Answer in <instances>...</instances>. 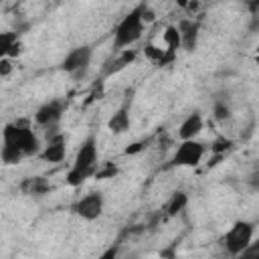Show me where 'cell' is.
<instances>
[{
  "label": "cell",
  "mask_w": 259,
  "mask_h": 259,
  "mask_svg": "<svg viewBox=\"0 0 259 259\" xmlns=\"http://www.w3.org/2000/svg\"><path fill=\"white\" fill-rule=\"evenodd\" d=\"M186 204H188V194H186L184 190H176V192L170 196L168 204H166V214H168V217H176L178 212H182V210L186 208Z\"/></svg>",
  "instance_id": "17"
},
{
  "label": "cell",
  "mask_w": 259,
  "mask_h": 259,
  "mask_svg": "<svg viewBox=\"0 0 259 259\" xmlns=\"http://www.w3.org/2000/svg\"><path fill=\"white\" fill-rule=\"evenodd\" d=\"M233 259H259V241H251V245L243 249L239 255H235Z\"/></svg>",
  "instance_id": "22"
},
{
  "label": "cell",
  "mask_w": 259,
  "mask_h": 259,
  "mask_svg": "<svg viewBox=\"0 0 259 259\" xmlns=\"http://www.w3.org/2000/svg\"><path fill=\"white\" fill-rule=\"evenodd\" d=\"M162 40H164V49H166V51L178 55V51H180V32H178L176 24H168V26L164 28Z\"/></svg>",
  "instance_id": "16"
},
{
  "label": "cell",
  "mask_w": 259,
  "mask_h": 259,
  "mask_svg": "<svg viewBox=\"0 0 259 259\" xmlns=\"http://www.w3.org/2000/svg\"><path fill=\"white\" fill-rule=\"evenodd\" d=\"M144 55H146L148 61H152L158 67H166V65H170V63L176 61V55L174 53H170V51H166V49H162L158 45H152V42H148L144 47Z\"/></svg>",
  "instance_id": "15"
},
{
  "label": "cell",
  "mask_w": 259,
  "mask_h": 259,
  "mask_svg": "<svg viewBox=\"0 0 259 259\" xmlns=\"http://www.w3.org/2000/svg\"><path fill=\"white\" fill-rule=\"evenodd\" d=\"M144 4V2H142ZM142 4L134 6L115 26L113 30V49L123 51L132 45H136L144 34V22H142Z\"/></svg>",
  "instance_id": "3"
},
{
  "label": "cell",
  "mask_w": 259,
  "mask_h": 259,
  "mask_svg": "<svg viewBox=\"0 0 259 259\" xmlns=\"http://www.w3.org/2000/svg\"><path fill=\"white\" fill-rule=\"evenodd\" d=\"M130 125H132V117H130V105L127 103H123L109 119H107V130L111 132V134H125L127 130H130Z\"/></svg>",
  "instance_id": "14"
},
{
  "label": "cell",
  "mask_w": 259,
  "mask_h": 259,
  "mask_svg": "<svg viewBox=\"0 0 259 259\" xmlns=\"http://www.w3.org/2000/svg\"><path fill=\"white\" fill-rule=\"evenodd\" d=\"M140 150H142V144L136 142V144H132L130 148H125V154H136V152H140Z\"/></svg>",
  "instance_id": "27"
},
{
  "label": "cell",
  "mask_w": 259,
  "mask_h": 259,
  "mask_svg": "<svg viewBox=\"0 0 259 259\" xmlns=\"http://www.w3.org/2000/svg\"><path fill=\"white\" fill-rule=\"evenodd\" d=\"M18 42V32L14 30H0V61L10 59L14 45Z\"/></svg>",
  "instance_id": "18"
},
{
  "label": "cell",
  "mask_w": 259,
  "mask_h": 259,
  "mask_svg": "<svg viewBox=\"0 0 259 259\" xmlns=\"http://www.w3.org/2000/svg\"><path fill=\"white\" fill-rule=\"evenodd\" d=\"M2 144L16 146L24 158L38 156L40 152V140L34 134V130L28 125V121H12L6 123L2 130Z\"/></svg>",
  "instance_id": "2"
},
{
  "label": "cell",
  "mask_w": 259,
  "mask_h": 259,
  "mask_svg": "<svg viewBox=\"0 0 259 259\" xmlns=\"http://www.w3.org/2000/svg\"><path fill=\"white\" fill-rule=\"evenodd\" d=\"M97 158H99L97 140H95V136H87L75 154V160H73V164L65 176V182L69 186H81L87 178H93L97 168H99Z\"/></svg>",
  "instance_id": "1"
},
{
  "label": "cell",
  "mask_w": 259,
  "mask_h": 259,
  "mask_svg": "<svg viewBox=\"0 0 259 259\" xmlns=\"http://www.w3.org/2000/svg\"><path fill=\"white\" fill-rule=\"evenodd\" d=\"M65 107H67V103L63 99H51V101L42 103L34 111V123L40 125V127H45V130L55 127L61 121V117L65 113Z\"/></svg>",
  "instance_id": "8"
},
{
  "label": "cell",
  "mask_w": 259,
  "mask_h": 259,
  "mask_svg": "<svg viewBox=\"0 0 259 259\" xmlns=\"http://www.w3.org/2000/svg\"><path fill=\"white\" fill-rule=\"evenodd\" d=\"M12 73V61L10 59H2L0 61V77H8Z\"/></svg>",
  "instance_id": "26"
},
{
  "label": "cell",
  "mask_w": 259,
  "mask_h": 259,
  "mask_svg": "<svg viewBox=\"0 0 259 259\" xmlns=\"http://www.w3.org/2000/svg\"><path fill=\"white\" fill-rule=\"evenodd\" d=\"M115 174H117V168H115L113 164H105L103 168H97V172H95L93 178H97V180H105V178H113Z\"/></svg>",
  "instance_id": "23"
},
{
  "label": "cell",
  "mask_w": 259,
  "mask_h": 259,
  "mask_svg": "<svg viewBox=\"0 0 259 259\" xmlns=\"http://www.w3.org/2000/svg\"><path fill=\"white\" fill-rule=\"evenodd\" d=\"M255 235V223L253 221H235L233 227L221 237V247L231 257L239 255L243 249H247Z\"/></svg>",
  "instance_id": "4"
},
{
  "label": "cell",
  "mask_w": 259,
  "mask_h": 259,
  "mask_svg": "<svg viewBox=\"0 0 259 259\" xmlns=\"http://www.w3.org/2000/svg\"><path fill=\"white\" fill-rule=\"evenodd\" d=\"M136 61V51L134 49H123L115 55V59L107 61L105 69H103V77H111V75H117L119 71H123L127 65H132Z\"/></svg>",
  "instance_id": "12"
},
{
  "label": "cell",
  "mask_w": 259,
  "mask_h": 259,
  "mask_svg": "<svg viewBox=\"0 0 259 259\" xmlns=\"http://www.w3.org/2000/svg\"><path fill=\"white\" fill-rule=\"evenodd\" d=\"M178 32H180V49H184L186 53L196 51L198 47V34H200V24L194 18H182L176 24Z\"/></svg>",
  "instance_id": "10"
},
{
  "label": "cell",
  "mask_w": 259,
  "mask_h": 259,
  "mask_svg": "<svg viewBox=\"0 0 259 259\" xmlns=\"http://www.w3.org/2000/svg\"><path fill=\"white\" fill-rule=\"evenodd\" d=\"M103 204H105L103 194L99 190H93V192H87L85 196H81L71 206V210L83 221H97L103 212Z\"/></svg>",
  "instance_id": "7"
},
{
  "label": "cell",
  "mask_w": 259,
  "mask_h": 259,
  "mask_svg": "<svg viewBox=\"0 0 259 259\" xmlns=\"http://www.w3.org/2000/svg\"><path fill=\"white\" fill-rule=\"evenodd\" d=\"M117 255H119V245L115 243V245H111V247H107L103 253H99L95 259H117Z\"/></svg>",
  "instance_id": "24"
},
{
  "label": "cell",
  "mask_w": 259,
  "mask_h": 259,
  "mask_svg": "<svg viewBox=\"0 0 259 259\" xmlns=\"http://www.w3.org/2000/svg\"><path fill=\"white\" fill-rule=\"evenodd\" d=\"M51 182L45 176H28L20 182V192L28 196H45L51 192Z\"/></svg>",
  "instance_id": "13"
},
{
  "label": "cell",
  "mask_w": 259,
  "mask_h": 259,
  "mask_svg": "<svg viewBox=\"0 0 259 259\" xmlns=\"http://www.w3.org/2000/svg\"><path fill=\"white\" fill-rule=\"evenodd\" d=\"M65 154H67V140L65 136L59 132L51 138H47V146L40 148L38 152V158L42 162H49V164H59L65 160Z\"/></svg>",
  "instance_id": "9"
},
{
  "label": "cell",
  "mask_w": 259,
  "mask_h": 259,
  "mask_svg": "<svg viewBox=\"0 0 259 259\" xmlns=\"http://www.w3.org/2000/svg\"><path fill=\"white\" fill-rule=\"evenodd\" d=\"M212 117L217 119V121H227L229 117H231V107H229V103L227 101H214V105H212Z\"/></svg>",
  "instance_id": "21"
},
{
  "label": "cell",
  "mask_w": 259,
  "mask_h": 259,
  "mask_svg": "<svg viewBox=\"0 0 259 259\" xmlns=\"http://www.w3.org/2000/svg\"><path fill=\"white\" fill-rule=\"evenodd\" d=\"M206 154V146L198 140H186L180 142L172 156V166H184V168H196Z\"/></svg>",
  "instance_id": "6"
},
{
  "label": "cell",
  "mask_w": 259,
  "mask_h": 259,
  "mask_svg": "<svg viewBox=\"0 0 259 259\" xmlns=\"http://www.w3.org/2000/svg\"><path fill=\"white\" fill-rule=\"evenodd\" d=\"M204 127V119H202V113L200 111H192L188 113L182 123L178 125V138L180 142H186V140H196V136L202 132Z\"/></svg>",
  "instance_id": "11"
},
{
  "label": "cell",
  "mask_w": 259,
  "mask_h": 259,
  "mask_svg": "<svg viewBox=\"0 0 259 259\" xmlns=\"http://www.w3.org/2000/svg\"><path fill=\"white\" fill-rule=\"evenodd\" d=\"M22 152L16 148V146H10V144H2L0 146V160H2V164H6V166H16V164H20L22 162Z\"/></svg>",
  "instance_id": "19"
},
{
  "label": "cell",
  "mask_w": 259,
  "mask_h": 259,
  "mask_svg": "<svg viewBox=\"0 0 259 259\" xmlns=\"http://www.w3.org/2000/svg\"><path fill=\"white\" fill-rule=\"evenodd\" d=\"M231 146H233V140H229V138H225V136H219V138L212 140L210 152H212L214 156H225V154L231 150Z\"/></svg>",
  "instance_id": "20"
},
{
  "label": "cell",
  "mask_w": 259,
  "mask_h": 259,
  "mask_svg": "<svg viewBox=\"0 0 259 259\" xmlns=\"http://www.w3.org/2000/svg\"><path fill=\"white\" fill-rule=\"evenodd\" d=\"M154 20H156V12L144 2V4H142V22H144V24H150V22H154Z\"/></svg>",
  "instance_id": "25"
},
{
  "label": "cell",
  "mask_w": 259,
  "mask_h": 259,
  "mask_svg": "<svg viewBox=\"0 0 259 259\" xmlns=\"http://www.w3.org/2000/svg\"><path fill=\"white\" fill-rule=\"evenodd\" d=\"M91 57H93V49L89 45L75 47V49H71L65 55V59L61 61L59 69L65 71V73H69V75H73L75 79H79V77H83L87 73L89 63H91Z\"/></svg>",
  "instance_id": "5"
}]
</instances>
